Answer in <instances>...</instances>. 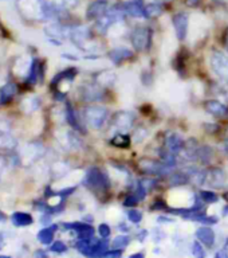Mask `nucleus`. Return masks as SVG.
Returning <instances> with one entry per match:
<instances>
[{
  "label": "nucleus",
  "mask_w": 228,
  "mask_h": 258,
  "mask_svg": "<svg viewBox=\"0 0 228 258\" xmlns=\"http://www.w3.org/2000/svg\"><path fill=\"white\" fill-rule=\"evenodd\" d=\"M82 184L96 195H106L110 191L112 180L106 169L97 165H92L86 169Z\"/></svg>",
  "instance_id": "obj_1"
},
{
  "label": "nucleus",
  "mask_w": 228,
  "mask_h": 258,
  "mask_svg": "<svg viewBox=\"0 0 228 258\" xmlns=\"http://www.w3.org/2000/svg\"><path fill=\"white\" fill-rule=\"evenodd\" d=\"M129 41H130L132 49L144 54L149 53L153 45V30L148 25H137L132 30H129Z\"/></svg>",
  "instance_id": "obj_2"
},
{
  "label": "nucleus",
  "mask_w": 228,
  "mask_h": 258,
  "mask_svg": "<svg viewBox=\"0 0 228 258\" xmlns=\"http://www.w3.org/2000/svg\"><path fill=\"white\" fill-rule=\"evenodd\" d=\"M82 116H84V124L94 131H102L110 120L109 109L101 105L86 106Z\"/></svg>",
  "instance_id": "obj_3"
},
{
  "label": "nucleus",
  "mask_w": 228,
  "mask_h": 258,
  "mask_svg": "<svg viewBox=\"0 0 228 258\" xmlns=\"http://www.w3.org/2000/svg\"><path fill=\"white\" fill-rule=\"evenodd\" d=\"M137 169L144 176H154V178H166L170 172L174 171V168L168 167L160 159H152V157H141L137 161Z\"/></svg>",
  "instance_id": "obj_4"
},
{
  "label": "nucleus",
  "mask_w": 228,
  "mask_h": 258,
  "mask_svg": "<svg viewBox=\"0 0 228 258\" xmlns=\"http://www.w3.org/2000/svg\"><path fill=\"white\" fill-rule=\"evenodd\" d=\"M109 125L114 131H117L116 133H118V132L128 133L134 128L136 116L129 110H117L113 116H110Z\"/></svg>",
  "instance_id": "obj_5"
},
{
  "label": "nucleus",
  "mask_w": 228,
  "mask_h": 258,
  "mask_svg": "<svg viewBox=\"0 0 228 258\" xmlns=\"http://www.w3.org/2000/svg\"><path fill=\"white\" fill-rule=\"evenodd\" d=\"M210 68L220 81L228 84V55L223 51L214 50L210 55Z\"/></svg>",
  "instance_id": "obj_6"
},
{
  "label": "nucleus",
  "mask_w": 228,
  "mask_h": 258,
  "mask_svg": "<svg viewBox=\"0 0 228 258\" xmlns=\"http://www.w3.org/2000/svg\"><path fill=\"white\" fill-rule=\"evenodd\" d=\"M170 22H172L174 35H176L178 42L186 41L188 34H190V13H186V11H178V13H174L172 15Z\"/></svg>",
  "instance_id": "obj_7"
},
{
  "label": "nucleus",
  "mask_w": 228,
  "mask_h": 258,
  "mask_svg": "<svg viewBox=\"0 0 228 258\" xmlns=\"http://www.w3.org/2000/svg\"><path fill=\"white\" fill-rule=\"evenodd\" d=\"M70 29H72V27L62 25L60 22H52V23L46 26L44 33H46L47 38H48V41H50L52 45H55V46H60L64 39L70 37Z\"/></svg>",
  "instance_id": "obj_8"
},
{
  "label": "nucleus",
  "mask_w": 228,
  "mask_h": 258,
  "mask_svg": "<svg viewBox=\"0 0 228 258\" xmlns=\"http://www.w3.org/2000/svg\"><path fill=\"white\" fill-rule=\"evenodd\" d=\"M110 0H93L90 2L89 6L86 7V13H84V18L86 22H97L98 19H101L102 17H105L108 11H109Z\"/></svg>",
  "instance_id": "obj_9"
},
{
  "label": "nucleus",
  "mask_w": 228,
  "mask_h": 258,
  "mask_svg": "<svg viewBox=\"0 0 228 258\" xmlns=\"http://www.w3.org/2000/svg\"><path fill=\"white\" fill-rule=\"evenodd\" d=\"M106 96H108L106 88H102L101 85L96 84V82L90 85H84V86L80 88V97H82L84 101L90 102V104L105 101Z\"/></svg>",
  "instance_id": "obj_10"
},
{
  "label": "nucleus",
  "mask_w": 228,
  "mask_h": 258,
  "mask_svg": "<svg viewBox=\"0 0 228 258\" xmlns=\"http://www.w3.org/2000/svg\"><path fill=\"white\" fill-rule=\"evenodd\" d=\"M134 53L136 51L130 47L121 45V46H116L113 49H110L106 55H108V58H109L112 64L116 65V66H122L125 62L130 61L134 57Z\"/></svg>",
  "instance_id": "obj_11"
},
{
  "label": "nucleus",
  "mask_w": 228,
  "mask_h": 258,
  "mask_svg": "<svg viewBox=\"0 0 228 258\" xmlns=\"http://www.w3.org/2000/svg\"><path fill=\"white\" fill-rule=\"evenodd\" d=\"M145 0H125L124 7L128 18L136 21H145Z\"/></svg>",
  "instance_id": "obj_12"
},
{
  "label": "nucleus",
  "mask_w": 228,
  "mask_h": 258,
  "mask_svg": "<svg viewBox=\"0 0 228 258\" xmlns=\"http://www.w3.org/2000/svg\"><path fill=\"white\" fill-rule=\"evenodd\" d=\"M203 106L204 110L208 114H211L212 117L219 120L228 119V105L223 104L219 100H206L203 102Z\"/></svg>",
  "instance_id": "obj_13"
},
{
  "label": "nucleus",
  "mask_w": 228,
  "mask_h": 258,
  "mask_svg": "<svg viewBox=\"0 0 228 258\" xmlns=\"http://www.w3.org/2000/svg\"><path fill=\"white\" fill-rule=\"evenodd\" d=\"M186 140L182 139V135L178 132H168L164 139V148H166L169 152L174 153L176 156H180L182 148H184Z\"/></svg>",
  "instance_id": "obj_14"
},
{
  "label": "nucleus",
  "mask_w": 228,
  "mask_h": 258,
  "mask_svg": "<svg viewBox=\"0 0 228 258\" xmlns=\"http://www.w3.org/2000/svg\"><path fill=\"white\" fill-rule=\"evenodd\" d=\"M64 119L68 123V125L76 131L78 133H86L84 131V119H80V116L76 112V109L72 108V105L70 102L66 104V108H64Z\"/></svg>",
  "instance_id": "obj_15"
},
{
  "label": "nucleus",
  "mask_w": 228,
  "mask_h": 258,
  "mask_svg": "<svg viewBox=\"0 0 228 258\" xmlns=\"http://www.w3.org/2000/svg\"><path fill=\"white\" fill-rule=\"evenodd\" d=\"M64 228L68 230H74L78 235V239H86V238L94 237L96 230L90 223H84V222H72V223H64Z\"/></svg>",
  "instance_id": "obj_16"
},
{
  "label": "nucleus",
  "mask_w": 228,
  "mask_h": 258,
  "mask_svg": "<svg viewBox=\"0 0 228 258\" xmlns=\"http://www.w3.org/2000/svg\"><path fill=\"white\" fill-rule=\"evenodd\" d=\"M165 13V3L149 2L145 5V21H157Z\"/></svg>",
  "instance_id": "obj_17"
},
{
  "label": "nucleus",
  "mask_w": 228,
  "mask_h": 258,
  "mask_svg": "<svg viewBox=\"0 0 228 258\" xmlns=\"http://www.w3.org/2000/svg\"><path fill=\"white\" fill-rule=\"evenodd\" d=\"M196 238H198V242L203 243V246L212 247L214 243H215V231L212 230V227L204 224V226H202V227H198L196 230Z\"/></svg>",
  "instance_id": "obj_18"
},
{
  "label": "nucleus",
  "mask_w": 228,
  "mask_h": 258,
  "mask_svg": "<svg viewBox=\"0 0 228 258\" xmlns=\"http://www.w3.org/2000/svg\"><path fill=\"white\" fill-rule=\"evenodd\" d=\"M215 157V151L210 145H198V152H196V161L204 167L211 165L212 160Z\"/></svg>",
  "instance_id": "obj_19"
},
{
  "label": "nucleus",
  "mask_w": 228,
  "mask_h": 258,
  "mask_svg": "<svg viewBox=\"0 0 228 258\" xmlns=\"http://www.w3.org/2000/svg\"><path fill=\"white\" fill-rule=\"evenodd\" d=\"M117 80L116 77V73L112 72V70H102V72L97 73V76L94 77V82L98 85H101L102 88H110L113 86V84Z\"/></svg>",
  "instance_id": "obj_20"
},
{
  "label": "nucleus",
  "mask_w": 228,
  "mask_h": 258,
  "mask_svg": "<svg viewBox=\"0 0 228 258\" xmlns=\"http://www.w3.org/2000/svg\"><path fill=\"white\" fill-rule=\"evenodd\" d=\"M132 143H133V141H132L130 135L124 133V132L116 133V135L110 139V144L118 149H129L130 148Z\"/></svg>",
  "instance_id": "obj_21"
},
{
  "label": "nucleus",
  "mask_w": 228,
  "mask_h": 258,
  "mask_svg": "<svg viewBox=\"0 0 228 258\" xmlns=\"http://www.w3.org/2000/svg\"><path fill=\"white\" fill-rule=\"evenodd\" d=\"M11 220H12L14 226H16V227H26V226H30L34 222L30 214L22 211L14 212L12 216H11Z\"/></svg>",
  "instance_id": "obj_22"
},
{
  "label": "nucleus",
  "mask_w": 228,
  "mask_h": 258,
  "mask_svg": "<svg viewBox=\"0 0 228 258\" xmlns=\"http://www.w3.org/2000/svg\"><path fill=\"white\" fill-rule=\"evenodd\" d=\"M76 74H78V70H76V68L66 69V70L58 73V74L54 77V80H52L51 85H52V86H56V85H60V82H64V81L72 82V81L76 78Z\"/></svg>",
  "instance_id": "obj_23"
},
{
  "label": "nucleus",
  "mask_w": 228,
  "mask_h": 258,
  "mask_svg": "<svg viewBox=\"0 0 228 258\" xmlns=\"http://www.w3.org/2000/svg\"><path fill=\"white\" fill-rule=\"evenodd\" d=\"M56 228H58L56 224H51L50 227L42 228L38 233V241L40 243H43V245H50V243H52V241H54V233Z\"/></svg>",
  "instance_id": "obj_24"
},
{
  "label": "nucleus",
  "mask_w": 228,
  "mask_h": 258,
  "mask_svg": "<svg viewBox=\"0 0 228 258\" xmlns=\"http://www.w3.org/2000/svg\"><path fill=\"white\" fill-rule=\"evenodd\" d=\"M16 94V86L14 84H7L4 85L2 89H0V104H7L12 100V97Z\"/></svg>",
  "instance_id": "obj_25"
},
{
  "label": "nucleus",
  "mask_w": 228,
  "mask_h": 258,
  "mask_svg": "<svg viewBox=\"0 0 228 258\" xmlns=\"http://www.w3.org/2000/svg\"><path fill=\"white\" fill-rule=\"evenodd\" d=\"M198 196L200 199L203 200L206 204H212V203H216L218 200H219V195L216 194L214 190H200L198 191Z\"/></svg>",
  "instance_id": "obj_26"
},
{
  "label": "nucleus",
  "mask_w": 228,
  "mask_h": 258,
  "mask_svg": "<svg viewBox=\"0 0 228 258\" xmlns=\"http://www.w3.org/2000/svg\"><path fill=\"white\" fill-rule=\"evenodd\" d=\"M130 243V237L129 235H118V237H116L112 242V246H113L114 249H120V250H124L125 247H128V245Z\"/></svg>",
  "instance_id": "obj_27"
},
{
  "label": "nucleus",
  "mask_w": 228,
  "mask_h": 258,
  "mask_svg": "<svg viewBox=\"0 0 228 258\" xmlns=\"http://www.w3.org/2000/svg\"><path fill=\"white\" fill-rule=\"evenodd\" d=\"M22 108H23L26 112L31 113V112H34V110H36L39 108V100L36 97L26 98L24 101L22 102Z\"/></svg>",
  "instance_id": "obj_28"
},
{
  "label": "nucleus",
  "mask_w": 228,
  "mask_h": 258,
  "mask_svg": "<svg viewBox=\"0 0 228 258\" xmlns=\"http://www.w3.org/2000/svg\"><path fill=\"white\" fill-rule=\"evenodd\" d=\"M146 136H148L146 128L144 127L136 128L134 131H133V135H132V141L136 143V144H138V143H141V141H144Z\"/></svg>",
  "instance_id": "obj_29"
},
{
  "label": "nucleus",
  "mask_w": 228,
  "mask_h": 258,
  "mask_svg": "<svg viewBox=\"0 0 228 258\" xmlns=\"http://www.w3.org/2000/svg\"><path fill=\"white\" fill-rule=\"evenodd\" d=\"M138 203H140L138 198H137L132 191L125 195V198H124V202H122V204L125 206V207H132V208L134 207V206H137Z\"/></svg>",
  "instance_id": "obj_30"
},
{
  "label": "nucleus",
  "mask_w": 228,
  "mask_h": 258,
  "mask_svg": "<svg viewBox=\"0 0 228 258\" xmlns=\"http://www.w3.org/2000/svg\"><path fill=\"white\" fill-rule=\"evenodd\" d=\"M192 254L194 258H206V251H204L203 243L198 241H194L192 243Z\"/></svg>",
  "instance_id": "obj_31"
},
{
  "label": "nucleus",
  "mask_w": 228,
  "mask_h": 258,
  "mask_svg": "<svg viewBox=\"0 0 228 258\" xmlns=\"http://www.w3.org/2000/svg\"><path fill=\"white\" fill-rule=\"evenodd\" d=\"M128 219L130 220L132 223H140L142 220V212L136 208H130L128 211Z\"/></svg>",
  "instance_id": "obj_32"
},
{
  "label": "nucleus",
  "mask_w": 228,
  "mask_h": 258,
  "mask_svg": "<svg viewBox=\"0 0 228 258\" xmlns=\"http://www.w3.org/2000/svg\"><path fill=\"white\" fill-rule=\"evenodd\" d=\"M51 251H54V253H64L66 250H68V246L66 243H64L62 241H55L51 243V247H50Z\"/></svg>",
  "instance_id": "obj_33"
},
{
  "label": "nucleus",
  "mask_w": 228,
  "mask_h": 258,
  "mask_svg": "<svg viewBox=\"0 0 228 258\" xmlns=\"http://www.w3.org/2000/svg\"><path fill=\"white\" fill-rule=\"evenodd\" d=\"M110 233H112V230H110V226L108 223H101L98 226V234L104 239H108L110 237Z\"/></svg>",
  "instance_id": "obj_34"
},
{
  "label": "nucleus",
  "mask_w": 228,
  "mask_h": 258,
  "mask_svg": "<svg viewBox=\"0 0 228 258\" xmlns=\"http://www.w3.org/2000/svg\"><path fill=\"white\" fill-rule=\"evenodd\" d=\"M203 5V0H184V6L186 9L198 10L200 9V6Z\"/></svg>",
  "instance_id": "obj_35"
},
{
  "label": "nucleus",
  "mask_w": 228,
  "mask_h": 258,
  "mask_svg": "<svg viewBox=\"0 0 228 258\" xmlns=\"http://www.w3.org/2000/svg\"><path fill=\"white\" fill-rule=\"evenodd\" d=\"M122 255V250L120 249H113V250H108L102 258H121Z\"/></svg>",
  "instance_id": "obj_36"
},
{
  "label": "nucleus",
  "mask_w": 228,
  "mask_h": 258,
  "mask_svg": "<svg viewBox=\"0 0 228 258\" xmlns=\"http://www.w3.org/2000/svg\"><path fill=\"white\" fill-rule=\"evenodd\" d=\"M204 131L207 132V133H210V135H216L218 132L220 131V125H218L216 123H212V124H206L204 125Z\"/></svg>",
  "instance_id": "obj_37"
},
{
  "label": "nucleus",
  "mask_w": 228,
  "mask_h": 258,
  "mask_svg": "<svg viewBox=\"0 0 228 258\" xmlns=\"http://www.w3.org/2000/svg\"><path fill=\"white\" fill-rule=\"evenodd\" d=\"M7 132H8V124H7V121H4V120L0 119V137L7 135Z\"/></svg>",
  "instance_id": "obj_38"
},
{
  "label": "nucleus",
  "mask_w": 228,
  "mask_h": 258,
  "mask_svg": "<svg viewBox=\"0 0 228 258\" xmlns=\"http://www.w3.org/2000/svg\"><path fill=\"white\" fill-rule=\"evenodd\" d=\"M222 41H223V47L224 50H226V53L228 54V27L224 30L223 33V38H222Z\"/></svg>",
  "instance_id": "obj_39"
},
{
  "label": "nucleus",
  "mask_w": 228,
  "mask_h": 258,
  "mask_svg": "<svg viewBox=\"0 0 228 258\" xmlns=\"http://www.w3.org/2000/svg\"><path fill=\"white\" fill-rule=\"evenodd\" d=\"M227 251H228V250L226 249V247H224V249H222V250H219V251L215 254V258H228Z\"/></svg>",
  "instance_id": "obj_40"
},
{
  "label": "nucleus",
  "mask_w": 228,
  "mask_h": 258,
  "mask_svg": "<svg viewBox=\"0 0 228 258\" xmlns=\"http://www.w3.org/2000/svg\"><path fill=\"white\" fill-rule=\"evenodd\" d=\"M146 235H148V231H146V230H142V231H141V233L138 234V237H137V239L142 242L145 239V238H146Z\"/></svg>",
  "instance_id": "obj_41"
},
{
  "label": "nucleus",
  "mask_w": 228,
  "mask_h": 258,
  "mask_svg": "<svg viewBox=\"0 0 228 258\" xmlns=\"http://www.w3.org/2000/svg\"><path fill=\"white\" fill-rule=\"evenodd\" d=\"M35 258H48L47 257V254L43 251V250H38V251H35Z\"/></svg>",
  "instance_id": "obj_42"
},
{
  "label": "nucleus",
  "mask_w": 228,
  "mask_h": 258,
  "mask_svg": "<svg viewBox=\"0 0 228 258\" xmlns=\"http://www.w3.org/2000/svg\"><path fill=\"white\" fill-rule=\"evenodd\" d=\"M129 258H144V254H142V253H134V254H132Z\"/></svg>",
  "instance_id": "obj_43"
},
{
  "label": "nucleus",
  "mask_w": 228,
  "mask_h": 258,
  "mask_svg": "<svg viewBox=\"0 0 228 258\" xmlns=\"http://www.w3.org/2000/svg\"><path fill=\"white\" fill-rule=\"evenodd\" d=\"M125 226H126V224L121 223V224H118V228H121V230H124V231H129L130 227H125Z\"/></svg>",
  "instance_id": "obj_44"
},
{
  "label": "nucleus",
  "mask_w": 228,
  "mask_h": 258,
  "mask_svg": "<svg viewBox=\"0 0 228 258\" xmlns=\"http://www.w3.org/2000/svg\"><path fill=\"white\" fill-rule=\"evenodd\" d=\"M6 219H7V216H6L3 212L0 211V222H3V220H6Z\"/></svg>",
  "instance_id": "obj_45"
},
{
  "label": "nucleus",
  "mask_w": 228,
  "mask_h": 258,
  "mask_svg": "<svg viewBox=\"0 0 228 258\" xmlns=\"http://www.w3.org/2000/svg\"><path fill=\"white\" fill-rule=\"evenodd\" d=\"M149 2H160V3H166L169 0H149Z\"/></svg>",
  "instance_id": "obj_46"
},
{
  "label": "nucleus",
  "mask_w": 228,
  "mask_h": 258,
  "mask_svg": "<svg viewBox=\"0 0 228 258\" xmlns=\"http://www.w3.org/2000/svg\"><path fill=\"white\" fill-rule=\"evenodd\" d=\"M223 198L226 199V200H227V202H228V191H227V192H224V194H223Z\"/></svg>",
  "instance_id": "obj_47"
},
{
  "label": "nucleus",
  "mask_w": 228,
  "mask_h": 258,
  "mask_svg": "<svg viewBox=\"0 0 228 258\" xmlns=\"http://www.w3.org/2000/svg\"><path fill=\"white\" fill-rule=\"evenodd\" d=\"M226 94H227V98H228V84H227V90H226Z\"/></svg>",
  "instance_id": "obj_48"
},
{
  "label": "nucleus",
  "mask_w": 228,
  "mask_h": 258,
  "mask_svg": "<svg viewBox=\"0 0 228 258\" xmlns=\"http://www.w3.org/2000/svg\"><path fill=\"white\" fill-rule=\"evenodd\" d=\"M0 258H10V257H0Z\"/></svg>",
  "instance_id": "obj_49"
}]
</instances>
